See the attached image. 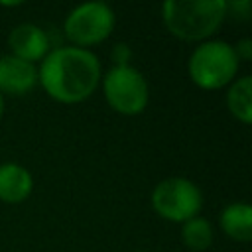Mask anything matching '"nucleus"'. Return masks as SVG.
<instances>
[{
    "mask_svg": "<svg viewBox=\"0 0 252 252\" xmlns=\"http://www.w3.org/2000/svg\"><path fill=\"white\" fill-rule=\"evenodd\" d=\"M213 226L203 217H193L181 226V240L193 252H203L213 244Z\"/></svg>",
    "mask_w": 252,
    "mask_h": 252,
    "instance_id": "12",
    "label": "nucleus"
},
{
    "mask_svg": "<svg viewBox=\"0 0 252 252\" xmlns=\"http://www.w3.org/2000/svg\"><path fill=\"white\" fill-rule=\"evenodd\" d=\"M112 59L116 63V67H124V65H130V59H132V51L128 45L124 43H118L112 51Z\"/></svg>",
    "mask_w": 252,
    "mask_h": 252,
    "instance_id": "13",
    "label": "nucleus"
},
{
    "mask_svg": "<svg viewBox=\"0 0 252 252\" xmlns=\"http://www.w3.org/2000/svg\"><path fill=\"white\" fill-rule=\"evenodd\" d=\"M33 189L32 173L18 163L0 165V201L4 203H22L30 197Z\"/></svg>",
    "mask_w": 252,
    "mask_h": 252,
    "instance_id": "9",
    "label": "nucleus"
},
{
    "mask_svg": "<svg viewBox=\"0 0 252 252\" xmlns=\"http://www.w3.org/2000/svg\"><path fill=\"white\" fill-rule=\"evenodd\" d=\"M167 30L183 41L211 37L226 18L224 0H169L161 8Z\"/></svg>",
    "mask_w": 252,
    "mask_h": 252,
    "instance_id": "2",
    "label": "nucleus"
},
{
    "mask_svg": "<svg viewBox=\"0 0 252 252\" xmlns=\"http://www.w3.org/2000/svg\"><path fill=\"white\" fill-rule=\"evenodd\" d=\"M2 112H4V96L0 93V118H2Z\"/></svg>",
    "mask_w": 252,
    "mask_h": 252,
    "instance_id": "15",
    "label": "nucleus"
},
{
    "mask_svg": "<svg viewBox=\"0 0 252 252\" xmlns=\"http://www.w3.org/2000/svg\"><path fill=\"white\" fill-rule=\"evenodd\" d=\"M37 83V69L33 63L22 61L14 55L0 57V93L26 94Z\"/></svg>",
    "mask_w": 252,
    "mask_h": 252,
    "instance_id": "8",
    "label": "nucleus"
},
{
    "mask_svg": "<svg viewBox=\"0 0 252 252\" xmlns=\"http://www.w3.org/2000/svg\"><path fill=\"white\" fill-rule=\"evenodd\" d=\"M102 93L106 102L124 116L142 114L150 98V89L144 75L132 65H114L108 69L102 77Z\"/></svg>",
    "mask_w": 252,
    "mask_h": 252,
    "instance_id": "4",
    "label": "nucleus"
},
{
    "mask_svg": "<svg viewBox=\"0 0 252 252\" xmlns=\"http://www.w3.org/2000/svg\"><path fill=\"white\" fill-rule=\"evenodd\" d=\"M8 43H10L12 55L28 63L39 61L49 53V39L45 32L33 24L16 26L8 37Z\"/></svg>",
    "mask_w": 252,
    "mask_h": 252,
    "instance_id": "7",
    "label": "nucleus"
},
{
    "mask_svg": "<svg viewBox=\"0 0 252 252\" xmlns=\"http://www.w3.org/2000/svg\"><path fill=\"white\" fill-rule=\"evenodd\" d=\"M220 226L224 234L236 242H248L252 238V209L248 203H230L220 211Z\"/></svg>",
    "mask_w": 252,
    "mask_h": 252,
    "instance_id": "10",
    "label": "nucleus"
},
{
    "mask_svg": "<svg viewBox=\"0 0 252 252\" xmlns=\"http://www.w3.org/2000/svg\"><path fill=\"white\" fill-rule=\"evenodd\" d=\"M226 106L230 114L242 124H250L252 120V79L248 75L236 79L226 94Z\"/></svg>",
    "mask_w": 252,
    "mask_h": 252,
    "instance_id": "11",
    "label": "nucleus"
},
{
    "mask_svg": "<svg viewBox=\"0 0 252 252\" xmlns=\"http://www.w3.org/2000/svg\"><path fill=\"white\" fill-rule=\"evenodd\" d=\"M100 81L98 57L83 47L51 49L37 71V83L57 102L77 104L87 100Z\"/></svg>",
    "mask_w": 252,
    "mask_h": 252,
    "instance_id": "1",
    "label": "nucleus"
},
{
    "mask_svg": "<svg viewBox=\"0 0 252 252\" xmlns=\"http://www.w3.org/2000/svg\"><path fill=\"white\" fill-rule=\"evenodd\" d=\"M232 49H234L238 61H240V59H242V61L252 59V41H250V39H240L236 45H232Z\"/></svg>",
    "mask_w": 252,
    "mask_h": 252,
    "instance_id": "14",
    "label": "nucleus"
},
{
    "mask_svg": "<svg viewBox=\"0 0 252 252\" xmlns=\"http://www.w3.org/2000/svg\"><path fill=\"white\" fill-rule=\"evenodd\" d=\"M152 207L165 220L185 222L199 215L203 207V193L185 177H167L154 187Z\"/></svg>",
    "mask_w": 252,
    "mask_h": 252,
    "instance_id": "5",
    "label": "nucleus"
},
{
    "mask_svg": "<svg viewBox=\"0 0 252 252\" xmlns=\"http://www.w3.org/2000/svg\"><path fill=\"white\" fill-rule=\"evenodd\" d=\"M65 35L75 47H89L104 41L114 30V12L104 2H85L75 6L65 18Z\"/></svg>",
    "mask_w": 252,
    "mask_h": 252,
    "instance_id": "6",
    "label": "nucleus"
},
{
    "mask_svg": "<svg viewBox=\"0 0 252 252\" xmlns=\"http://www.w3.org/2000/svg\"><path fill=\"white\" fill-rule=\"evenodd\" d=\"M187 69L191 81L197 87L205 91H215L232 83L238 73V59L230 43L213 39L203 41L193 49Z\"/></svg>",
    "mask_w": 252,
    "mask_h": 252,
    "instance_id": "3",
    "label": "nucleus"
}]
</instances>
